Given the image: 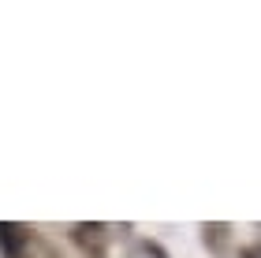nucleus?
<instances>
[{
  "mask_svg": "<svg viewBox=\"0 0 261 258\" xmlns=\"http://www.w3.org/2000/svg\"><path fill=\"white\" fill-rule=\"evenodd\" d=\"M0 243L8 247V254L19 251V240H15V228H11V225H0Z\"/></svg>",
  "mask_w": 261,
  "mask_h": 258,
  "instance_id": "f257e3e1",
  "label": "nucleus"
},
{
  "mask_svg": "<svg viewBox=\"0 0 261 258\" xmlns=\"http://www.w3.org/2000/svg\"><path fill=\"white\" fill-rule=\"evenodd\" d=\"M246 258H261V251H250V254H246Z\"/></svg>",
  "mask_w": 261,
  "mask_h": 258,
  "instance_id": "f03ea898",
  "label": "nucleus"
}]
</instances>
